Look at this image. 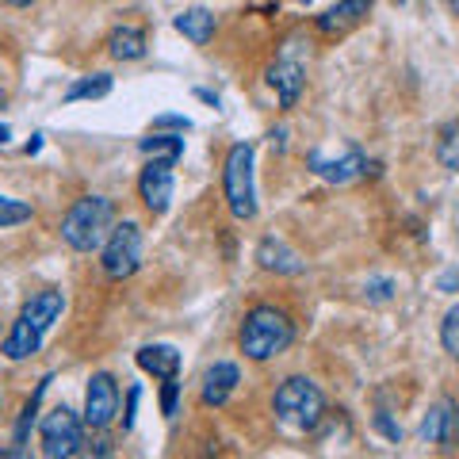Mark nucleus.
Here are the masks:
<instances>
[{"mask_svg": "<svg viewBox=\"0 0 459 459\" xmlns=\"http://www.w3.org/2000/svg\"><path fill=\"white\" fill-rule=\"evenodd\" d=\"M62 307H65L62 291H39V295H31L23 303L20 318L12 322L8 337H4V349H0V352H4L8 360H27V356H35L42 349V337L50 333V325L62 318Z\"/></svg>", "mask_w": 459, "mask_h": 459, "instance_id": "1", "label": "nucleus"}, {"mask_svg": "<svg viewBox=\"0 0 459 459\" xmlns=\"http://www.w3.org/2000/svg\"><path fill=\"white\" fill-rule=\"evenodd\" d=\"M291 341H295V322H291V314L280 310V307H253L246 314V322H241V333H238L241 352L256 364L280 356Z\"/></svg>", "mask_w": 459, "mask_h": 459, "instance_id": "2", "label": "nucleus"}, {"mask_svg": "<svg viewBox=\"0 0 459 459\" xmlns=\"http://www.w3.org/2000/svg\"><path fill=\"white\" fill-rule=\"evenodd\" d=\"M115 226V204L108 195H84L62 219V241L77 253H92L104 249V241Z\"/></svg>", "mask_w": 459, "mask_h": 459, "instance_id": "3", "label": "nucleus"}, {"mask_svg": "<svg viewBox=\"0 0 459 459\" xmlns=\"http://www.w3.org/2000/svg\"><path fill=\"white\" fill-rule=\"evenodd\" d=\"M272 410H276V418L287 429H295V433H314L325 418V394L318 391V383H310L307 376H291L276 386Z\"/></svg>", "mask_w": 459, "mask_h": 459, "instance_id": "4", "label": "nucleus"}, {"mask_svg": "<svg viewBox=\"0 0 459 459\" xmlns=\"http://www.w3.org/2000/svg\"><path fill=\"white\" fill-rule=\"evenodd\" d=\"M222 192H226V204L230 214L241 222H249L256 214V184H253V146L249 142H234L226 153V165H222Z\"/></svg>", "mask_w": 459, "mask_h": 459, "instance_id": "5", "label": "nucleus"}, {"mask_svg": "<svg viewBox=\"0 0 459 459\" xmlns=\"http://www.w3.org/2000/svg\"><path fill=\"white\" fill-rule=\"evenodd\" d=\"M307 169L314 177H322L329 184H352L368 172V157L360 146L352 142H341V146H318L307 153Z\"/></svg>", "mask_w": 459, "mask_h": 459, "instance_id": "6", "label": "nucleus"}, {"mask_svg": "<svg viewBox=\"0 0 459 459\" xmlns=\"http://www.w3.org/2000/svg\"><path fill=\"white\" fill-rule=\"evenodd\" d=\"M39 440H42V455L47 459H74L81 455L84 425L69 406H54L39 425Z\"/></svg>", "mask_w": 459, "mask_h": 459, "instance_id": "7", "label": "nucleus"}, {"mask_svg": "<svg viewBox=\"0 0 459 459\" xmlns=\"http://www.w3.org/2000/svg\"><path fill=\"white\" fill-rule=\"evenodd\" d=\"M142 264V226L138 222H119L111 226V234L104 241V256H100V268H104L108 280H126L134 276Z\"/></svg>", "mask_w": 459, "mask_h": 459, "instance_id": "8", "label": "nucleus"}, {"mask_svg": "<svg viewBox=\"0 0 459 459\" xmlns=\"http://www.w3.org/2000/svg\"><path fill=\"white\" fill-rule=\"evenodd\" d=\"M115 418H119V386L108 371H96L89 379V391H84V425L108 429Z\"/></svg>", "mask_w": 459, "mask_h": 459, "instance_id": "9", "label": "nucleus"}, {"mask_svg": "<svg viewBox=\"0 0 459 459\" xmlns=\"http://www.w3.org/2000/svg\"><path fill=\"white\" fill-rule=\"evenodd\" d=\"M418 437L425 444H437V448H455V440H459V406L452 398H440L437 406H429V413L421 418Z\"/></svg>", "mask_w": 459, "mask_h": 459, "instance_id": "10", "label": "nucleus"}, {"mask_svg": "<svg viewBox=\"0 0 459 459\" xmlns=\"http://www.w3.org/2000/svg\"><path fill=\"white\" fill-rule=\"evenodd\" d=\"M138 195L150 214H165L172 204V165L165 161H146L138 177Z\"/></svg>", "mask_w": 459, "mask_h": 459, "instance_id": "11", "label": "nucleus"}, {"mask_svg": "<svg viewBox=\"0 0 459 459\" xmlns=\"http://www.w3.org/2000/svg\"><path fill=\"white\" fill-rule=\"evenodd\" d=\"M268 84L276 89L280 108H295V100H299V92H303V84H307L303 62H299V57H291V54L276 57V62L268 65Z\"/></svg>", "mask_w": 459, "mask_h": 459, "instance_id": "12", "label": "nucleus"}, {"mask_svg": "<svg viewBox=\"0 0 459 459\" xmlns=\"http://www.w3.org/2000/svg\"><path fill=\"white\" fill-rule=\"evenodd\" d=\"M256 261H261L264 272H276V276H299V272H307V261L283 238H264L256 246Z\"/></svg>", "mask_w": 459, "mask_h": 459, "instance_id": "13", "label": "nucleus"}, {"mask_svg": "<svg viewBox=\"0 0 459 459\" xmlns=\"http://www.w3.org/2000/svg\"><path fill=\"white\" fill-rule=\"evenodd\" d=\"M238 383H241L238 364H230V360L211 364L204 376V406H226L230 394L238 391Z\"/></svg>", "mask_w": 459, "mask_h": 459, "instance_id": "14", "label": "nucleus"}, {"mask_svg": "<svg viewBox=\"0 0 459 459\" xmlns=\"http://www.w3.org/2000/svg\"><path fill=\"white\" fill-rule=\"evenodd\" d=\"M368 12H371V0H341V4H333L318 16V31L322 35H344V31H352L356 23H364Z\"/></svg>", "mask_w": 459, "mask_h": 459, "instance_id": "15", "label": "nucleus"}, {"mask_svg": "<svg viewBox=\"0 0 459 459\" xmlns=\"http://www.w3.org/2000/svg\"><path fill=\"white\" fill-rule=\"evenodd\" d=\"M138 368L150 371L153 379H177L180 376V352L172 349V344H146V349H138Z\"/></svg>", "mask_w": 459, "mask_h": 459, "instance_id": "16", "label": "nucleus"}, {"mask_svg": "<svg viewBox=\"0 0 459 459\" xmlns=\"http://www.w3.org/2000/svg\"><path fill=\"white\" fill-rule=\"evenodd\" d=\"M108 54L115 57V62H138L142 54H146V31L142 27H115V31L108 35Z\"/></svg>", "mask_w": 459, "mask_h": 459, "instance_id": "17", "label": "nucleus"}, {"mask_svg": "<svg viewBox=\"0 0 459 459\" xmlns=\"http://www.w3.org/2000/svg\"><path fill=\"white\" fill-rule=\"evenodd\" d=\"M172 27L184 35V39H192L195 47H207V42L214 39V12L207 8H184L177 20H172Z\"/></svg>", "mask_w": 459, "mask_h": 459, "instance_id": "18", "label": "nucleus"}, {"mask_svg": "<svg viewBox=\"0 0 459 459\" xmlns=\"http://www.w3.org/2000/svg\"><path fill=\"white\" fill-rule=\"evenodd\" d=\"M138 150L150 157V161H165L177 169V161L184 157V134H150L138 142Z\"/></svg>", "mask_w": 459, "mask_h": 459, "instance_id": "19", "label": "nucleus"}, {"mask_svg": "<svg viewBox=\"0 0 459 459\" xmlns=\"http://www.w3.org/2000/svg\"><path fill=\"white\" fill-rule=\"evenodd\" d=\"M437 161H440L444 169L459 172V119H452V123H444V126H440V138H437Z\"/></svg>", "mask_w": 459, "mask_h": 459, "instance_id": "20", "label": "nucleus"}, {"mask_svg": "<svg viewBox=\"0 0 459 459\" xmlns=\"http://www.w3.org/2000/svg\"><path fill=\"white\" fill-rule=\"evenodd\" d=\"M108 92H111V77L108 74H92V77H81L77 84H69L65 104H77V100H100Z\"/></svg>", "mask_w": 459, "mask_h": 459, "instance_id": "21", "label": "nucleus"}, {"mask_svg": "<svg viewBox=\"0 0 459 459\" xmlns=\"http://www.w3.org/2000/svg\"><path fill=\"white\" fill-rule=\"evenodd\" d=\"M81 459H115V440L108 437V429H92L81 444Z\"/></svg>", "mask_w": 459, "mask_h": 459, "instance_id": "22", "label": "nucleus"}, {"mask_svg": "<svg viewBox=\"0 0 459 459\" xmlns=\"http://www.w3.org/2000/svg\"><path fill=\"white\" fill-rule=\"evenodd\" d=\"M440 344H444V352L452 356V360L459 364V303L444 314V322H440Z\"/></svg>", "mask_w": 459, "mask_h": 459, "instance_id": "23", "label": "nucleus"}, {"mask_svg": "<svg viewBox=\"0 0 459 459\" xmlns=\"http://www.w3.org/2000/svg\"><path fill=\"white\" fill-rule=\"evenodd\" d=\"M31 204H23V199H8V195H0V230H8V226H20L31 219Z\"/></svg>", "mask_w": 459, "mask_h": 459, "instance_id": "24", "label": "nucleus"}, {"mask_svg": "<svg viewBox=\"0 0 459 459\" xmlns=\"http://www.w3.org/2000/svg\"><path fill=\"white\" fill-rule=\"evenodd\" d=\"M47 383H50V379H42V383H39V391L31 394V402H27L23 413H20V421H16V448H27V429H31L35 413H39V398H42V391H47Z\"/></svg>", "mask_w": 459, "mask_h": 459, "instance_id": "25", "label": "nucleus"}, {"mask_svg": "<svg viewBox=\"0 0 459 459\" xmlns=\"http://www.w3.org/2000/svg\"><path fill=\"white\" fill-rule=\"evenodd\" d=\"M364 295L371 299V303H386V299H394V280H368Z\"/></svg>", "mask_w": 459, "mask_h": 459, "instance_id": "26", "label": "nucleus"}, {"mask_svg": "<svg viewBox=\"0 0 459 459\" xmlns=\"http://www.w3.org/2000/svg\"><path fill=\"white\" fill-rule=\"evenodd\" d=\"M376 429H379V433L386 437V440H402V425H394L391 421V413H386V410H376Z\"/></svg>", "mask_w": 459, "mask_h": 459, "instance_id": "27", "label": "nucleus"}, {"mask_svg": "<svg viewBox=\"0 0 459 459\" xmlns=\"http://www.w3.org/2000/svg\"><path fill=\"white\" fill-rule=\"evenodd\" d=\"M177 394H180V383H177V379H169V383H165V394H161L165 418H172V413H177Z\"/></svg>", "mask_w": 459, "mask_h": 459, "instance_id": "28", "label": "nucleus"}, {"mask_svg": "<svg viewBox=\"0 0 459 459\" xmlns=\"http://www.w3.org/2000/svg\"><path fill=\"white\" fill-rule=\"evenodd\" d=\"M138 386H134V391L131 394H126V413H123V429H134V410H138Z\"/></svg>", "mask_w": 459, "mask_h": 459, "instance_id": "29", "label": "nucleus"}, {"mask_svg": "<svg viewBox=\"0 0 459 459\" xmlns=\"http://www.w3.org/2000/svg\"><path fill=\"white\" fill-rule=\"evenodd\" d=\"M153 126H177V131H192V123L184 119V115H161V119H153Z\"/></svg>", "mask_w": 459, "mask_h": 459, "instance_id": "30", "label": "nucleus"}, {"mask_svg": "<svg viewBox=\"0 0 459 459\" xmlns=\"http://www.w3.org/2000/svg\"><path fill=\"white\" fill-rule=\"evenodd\" d=\"M437 287H440V291H459V268H448V272H444V276L437 280Z\"/></svg>", "mask_w": 459, "mask_h": 459, "instance_id": "31", "label": "nucleus"}, {"mask_svg": "<svg viewBox=\"0 0 459 459\" xmlns=\"http://www.w3.org/2000/svg\"><path fill=\"white\" fill-rule=\"evenodd\" d=\"M8 138H12V126L0 123V146H8Z\"/></svg>", "mask_w": 459, "mask_h": 459, "instance_id": "32", "label": "nucleus"}, {"mask_svg": "<svg viewBox=\"0 0 459 459\" xmlns=\"http://www.w3.org/2000/svg\"><path fill=\"white\" fill-rule=\"evenodd\" d=\"M12 459H31V455H27V448H16V444H12Z\"/></svg>", "mask_w": 459, "mask_h": 459, "instance_id": "33", "label": "nucleus"}, {"mask_svg": "<svg viewBox=\"0 0 459 459\" xmlns=\"http://www.w3.org/2000/svg\"><path fill=\"white\" fill-rule=\"evenodd\" d=\"M4 4H12V8H27V4H35V0H4Z\"/></svg>", "mask_w": 459, "mask_h": 459, "instance_id": "34", "label": "nucleus"}, {"mask_svg": "<svg viewBox=\"0 0 459 459\" xmlns=\"http://www.w3.org/2000/svg\"><path fill=\"white\" fill-rule=\"evenodd\" d=\"M0 459H12V448H0Z\"/></svg>", "mask_w": 459, "mask_h": 459, "instance_id": "35", "label": "nucleus"}, {"mask_svg": "<svg viewBox=\"0 0 459 459\" xmlns=\"http://www.w3.org/2000/svg\"><path fill=\"white\" fill-rule=\"evenodd\" d=\"M452 4H455V16H459V0H452Z\"/></svg>", "mask_w": 459, "mask_h": 459, "instance_id": "36", "label": "nucleus"}, {"mask_svg": "<svg viewBox=\"0 0 459 459\" xmlns=\"http://www.w3.org/2000/svg\"><path fill=\"white\" fill-rule=\"evenodd\" d=\"M303 4H310V0H303Z\"/></svg>", "mask_w": 459, "mask_h": 459, "instance_id": "37", "label": "nucleus"}]
</instances>
